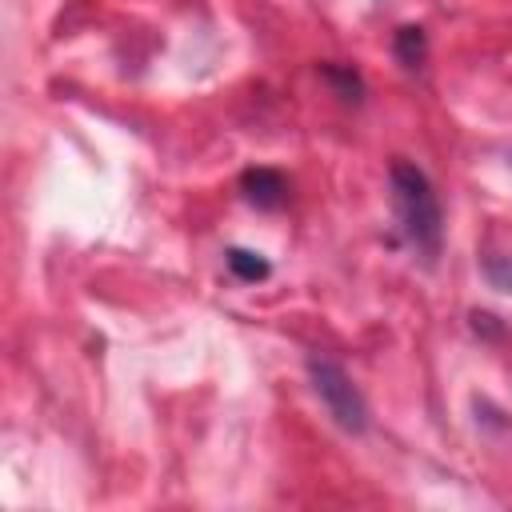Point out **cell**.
Listing matches in <instances>:
<instances>
[{
	"label": "cell",
	"instance_id": "6da1fadb",
	"mask_svg": "<svg viewBox=\"0 0 512 512\" xmlns=\"http://www.w3.org/2000/svg\"><path fill=\"white\" fill-rule=\"evenodd\" d=\"M388 176H392L396 220H400L408 244L424 260H436L440 256V240H444V212H440V200H436L432 180L412 160H392V172Z\"/></svg>",
	"mask_w": 512,
	"mask_h": 512
},
{
	"label": "cell",
	"instance_id": "7a4b0ae2",
	"mask_svg": "<svg viewBox=\"0 0 512 512\" xmlns=\"http://www.w3.org/2000/svg\"><path fill=\"white\" fill-rule=\"evenodd\" d=\"M304 368H308L312 392L320 396V404L328 408V416H332L344 432L360 436V432L368 428V404H364L360 388L352 384V376H348L336 360H328V356H308Z\"/></svg>",
	"mask_w": 512,
	"mask_h": 512
},
{
	"label": "cell",
	"instance_id": "3957f363",
	"mask_svg": "<svg viewBox=\"0 0 512 512\" xmlns=\"http://www.w3.org/2000/svg\"><path fill=\"white\" fill-rule=\"evenodd\" d=\"M240 188H244V196H248L252 204H260V208H276V204H284V196H288V184H284V176H280L276 168H248L244 180H240Z\"/></svg>",
	"mask_w": 512,
	"mask_h": 512
},
{
	"label": "cell",
	"instance_id": "277c9868",
	"mask_svg": "<svg viewBox=\"0 0 512 512\" xmlns=\"http://www.w3.org/2000/svg\"><path fill=\"white\" fill-rule=\"evenodd\" d=\"M228 268H232V276H240V280H264L272 268H268V260L260 256V252H248V248H228Z\"/></svg>",
	"mask_w": 512,
	"mask_h": 512
},
{
	"label": "cell",
	"instance_id": "5b68a950",
	"mask_svg": "<svg viewBox=\"0 0 512 512\" xmlns=\"http://www.w3.org/2000/svg\"><path fill=\"white\" fill-rule=\"evenodd\" d=\"M424 48H428V44H424V32H420V28L408 24V28L396 32V56H400L408 68H416V64L424 60Z\"/></svg>",
	"mask_w": 512,
	"mask_h": 512
},
{
	"label": "cell",
	"instance_id": "8992f818",
	"mask_svg": "<svg viewBox=\"0 0 512 512\" xmlns=\"http://www.w3.org/2000/svg\"><path fill=\"white\" fill-rule=\"evenodd\" d=\"M324 76H328L332 84H340V92H344L348 100H356V96H360V80H356V72H344V68H332V64H328V68H324Z\"/></svg>",
	"mask_w": 512,
	"mask_h": 512
}]
</instances>
